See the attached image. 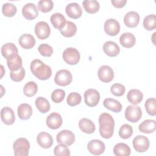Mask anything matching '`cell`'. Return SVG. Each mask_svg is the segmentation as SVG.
I'll return each mask as SVG.
<instances>
[{
  "label": "cell",
  "mask_w": 156,
  "mask_h": 156,
  "mask_svg": "<svg viewBox=\"0 0 156 156\" xmlns=\"http://www.w3.org/2000/svg\"><path fill=\"white\" fill-rule=\"evenodd\" d=\"M140 22V15L135 11H130L127 13L124 17L125 25L130 28L137 26Z\"/></svg>",
  "instance_id": "ffe728a7"
},
{
  "label": "cell",
  "mask_w": 156,
  "mask_h": 156,
  "mask_svg": "<svg viewBox=\"0 0 156 156\" xmlns=\"http://www.w3.org/2000/svg\"><path fill=\"white\" fill-rule=\"evenodd\" d=\"M65 92L62 89H56L51 94V99L55 103H60L63 101Z\"/></svg>",
  "instance_id": "ee69618b"
},
{
  "label": "cell",
  "mask_w": 156,
  "mask_h": 156,
  "mask_svg": "<svg viewBox=\"0 0 156 156\" xmlns=\"http://www.w3.org/2000/svg\"><path fill=\"white\" fill-rule=\"evenodd\" d=\"M23 16L28 20H33L38 15L36 5L33 3H27L22 9Z\"/></svg>",
  "instance_id": "9a60e30c"
},
{
  "label": "cell",
  "mask_w": 156,
  "mask_h": 156,
  "mask_svg": "<svg viewBox=\"0 0 156 156\" xmlns=\"http://www.w3.org/2000/svg\"><path fill=\"white\" fill-rule=\"evenodd\" d=\"M102 49L103 51L107 55L112 57L117 56L120 52L119 46L112 41H107L105 42Z\"/></svg>",
  "instance_id": "44dd1931"
},
{
  "label": "cell",
  "mask_w": 156,
  "mask_h": 156,
  "mask_svg": "<svg viewBox=\"0 0 156 156\" xmlns=\"http://www.w3.org/2000/svg\"><path fill=\"white\" fill-rule=\"evenodd\" d=\"M54 154L55 156H69L70 151L67 146L60 144L57 145L54 149Z\"/></svg>",
  "instance_id": "b9f144b4"
},
{
  "label": "cell",
  "mask_w": 156,
  "mask_h": 156,
  "mask_svg": "<svg viewBox=\"0 0 156 156\" xmlns=\"http://www.w3.org/2000/svg\"><path fill=\"white\" fill-rule=\"evenodd\" d=\"M64 61L68 65H75L77 64L80 58L79 51L74 48L65 49L62 54Z\"/></svg>",
  "instance_id": "277c9868"
},
{
  "label": "cell",
  "mask_w": 156,
  "mask_h": 156,
  "mask_svg": "<svg viewBox=\"0 0 156 156\" xmlns=\"http://www.w3.org/2000/svg\"><path fill=\"white\" fill-rule=\"evenodd\" d=\"M143 26L147 30H152L156 28V16L155 14L148 15L144 18Z\"/></svg>",
  "instance_id": "d590c367"
},
{
  "label": "cell",
  "mask_w": 156,
  "mask_h": 156,
  "mask_svg": "<svg viewBox=\"0 0 156 156\" xmlns=\"http://www.w3.org/2000/svg\"><path fill=\"white\" fill-rule=\"evenodd\" d=\"M61 34L65 37H72L76 34L77 26L71 21H66L65 26L60 30Z\"/></svg>",
  "instance_id": "f546056e"
},
{
  "label": "cell",
  "mask_w": 156,
  "mask_h": 156,
  "mask_svg": "<svg viewBox=\"0 0 156 156\" xmlns=\"http://www.w3.org/2000/svg\"><path fill=\"white\" fill-rule=\"evenodd\" d=\"M1 73H2V74H1V78L2 77V76H3V75H4V73H4L3 72V69H4V68H3V66L1 65Z\"/></svg>",
  "instance_id": "c3c4849f"
},
{
  "label": "cell",
  "mask_w": 156,
  "mask_h": 156,
  "mask_svg": "<svg viewBox=\"0 0 156 156\" xmlns=\"http://www.w3.org/2000/svg\"><path fill=\"white\" fill-rule=\"evenodd\" d=\"M15 156H27L30 149L29 141L25 138H19L13 144Z\"/></svg>",
  "instance_id": "3957f363"
},
{
  "label": "cell",
  "mask_w": 156,
  "mask_h": 156,
  "mask_svg": "<svg viewBox=\"0 0 156 156\" xmlns=\"http://www.w3.org/2000/svg\"><path fill=\"white\" fill-rule=\"evenodd\" d=\"M126 119L133 123L138 122L141 118L142 111L138 105H129L125 111Z\"/></svg>",
  "instance_id": "8992f818"
},
{
  "label": "cell",
  "mask_w": 156,
  "mask_h": 156,
  "mask_svg": "<svg viewBox=\"0 0 156 156\" xmlns=\"http://www.w3.org/2000/svg\"><path fill=\"white\" fill-rule=\"evenodd\" d=\"M50 20L54 27L59 30L65 26L66 23L65 16L60 13H55L52 14Z\"/></svg>",
  "instance_id": "4316f807"
},
{
  "label": "cell",
  "mask_w": 156,
  "mask_h": 156,
  "mask_svg": "<svg viewBox=\"0 0 156 156\" xmlns=\"http://www.w3.org/2000/svg\"><path fill=\"white\" fill-rule=\"evenodd\" d=\"M104 106L115 113H119L122 110V104L117 100L113 98H106L103 102Z\"/></svg>",
  "instance_id": "484cf974"
},
{
  "label": "cell",
  "mask_w": 156,
  "mask_h": 156,
  "mask_svg": "<svg viewBox=\"0 0 156 156\" xmlns=\"http://www.w3.org/2000/svg\"><path fill=\"white\" fill-rule=\"evenodd\" d=\"M56 140L58 143L63 144L69 146L74 143L75 135L71 130H63L57 133Z\"/></svg>",
  "instance_id": "ba28073f"
},
{
  "label": "cell",
  "mask_w": 156,
  "mask_h": 156,
  "mask_svg": "<svg viewBox=\"0 0 156 156\" xmlns=\"http://www.w3.org/2000/svg\"><path fill=\"white\" fill-rule=\"evenodd\" d=\"M17 12L16 7L10 2L5 3L2 5V14L7 17H12Z\"/></svg>",
  "instance_id": "8d00e7d4"
},
{
  "label": "cell",
  "mask_w": 156,
  "mask_h": 156,
  "mask_svg": "<svg viewBox=\"0 0 156 156\" xmlns=\"http://www.w3.org/2000/svg\"><path fill=\"white\" fill-rule=\"evenodd\" d=\"M79 127L81 131L88 134L93 133L96 129L94 122L91 120L86 118L80 119L79 122Z\"/></svg>",
  "instance_id": "cb8c5ba5"
},
{
  "label": "cell",
  "mask_w": 156,
  "mask_h": 156,
  "mask_svg": "<svg viewBox=\"0 0 156 156\" xmlns=\"http://www.w3.org/2000/svg\"><path fill=\"white\" fill-rule=\"evenodd\" d=\"M125 91H126L125 87L122 84L119 83H114L111 86V88H110L111 93L113 95L118 97L122 96L124 94Z\"/></svg>",
  "instance_id": "7bdbcfd3"
},
{
  "label": "cell",
  "mask_w": 156,
  "mask_h": 156,
  "mask_svg": "<svg viewBox=\"0 0 156 156\" xmlns=\"http://www.w3.org/2000/svg\"><path fill=\"white\" fill-rule=\"evenodd\" d=\"M20 45L25 49L32 48L35 44V39L29 34H23L18 39Z\"/></svg>",
  "instance_id": "7402d4cb"
},
{
  "label": "cell",
  "mask_w": 156,
  "mask_h": 156,
  "mask_svg": "<svg viewBox=\"0 0 156 156\" xmlns=\"http://www.w3.org/2000/svg\"><path fill=\"white\" fill-rule=\"evenodd\" d=\"M145 109L146 112L151 116L156 115V100L155 98H149L147 99L144 104Z\"/></svg>",
  "instance_id": "f35d334b"
},
{
  "label": "cell",
  "mask_w": 156,
  "mask_h": 156,
  "mask_svg": "<svg viewBox=\"0 0 156 156\" xmlns=\"http://www.w3.org/2000/svg\"><path fill=\"white\" fill-rule=\"evenodd\" d=\"M99 79L104 83H108L114 78V72L113 69L108 65L101 66L98 71Z\"/></svg>",
  "instance_id": "8fae6325"
},
{
  "label": "cell",
  "mask_w": 156,
  "mask_h": 156,
  "mask_svg": "<svg viewBox=\"0 0 156 156\" xmlns=\"http://www.w3.org/2000/svg\"><path fill=\"white\" fill-rule=\"evenodd\" d=\"M38 91V86L35 82L30 81L26 83L23 88V93L27 97L34 96Z\"/></svg>",
  "instance_id": "e575fe53"
},
{
  "label": "cell",
  "mask_w": 156,
  "mask_h": 156,
  "mask_svg": "<svg viewBox=\"0 0 156 156\" xmlns=\"http://www.w3.org/2000/svg\"><path fill=\"white\" fill-rule=\"evenodd\" d=\"M35 33L39 39L44 40L49 37L51 28L46 22L39 21L35 24Z\"/></svg>",
  "instance_id": "30bf717a"
},
{
  "label": "cell",
  "mask_w": 156,
  "mask_h": 156,
  "mask_svg": "<svg viewBox=\"0 0 156 156\" xmlns=\"http://www.w3.org/2000/svg\"><path fill=\"white\" fill-rule=\"evenodd\" d=\"M112 4L116 8H122L125 6L127 0H112Z\"/></svg>",
  "instance_id": "7dc6e473"
},
{
  "label": "cell",
  "mask_w": 156,
  "mask_h": 156,
  "mask_svg": "<svg viewBox=\"0 0 156 156\" xmlns=\"http://www.w3.org/2000/svg\"><path fill=\"white\" fill-rule=\"evenodd\" d=\"M127 98L129 102L133 105H136L142 101L143 94L138 89H132L128 92Z\"/></svg>",
  "instance_id": "83f0119b"
},
{
  "label": "cell",
  "mask_w": 156,
  "mask_h": 156,
  "mask_svg": "<svg viewBox=\"0 0 156 156\" xmlns=\"http://www.w3.org/2000/svg\"><path fill=\"white\" fill-rule=\"evenodd\" d=\"M1 118L5 125H12L15 122V116L13 110L9 107H3L1 110Z\"/></svg>",
  "instance_id": "e0dca14e"
},
{
  "label": "cell",
  "mask_w": 156,
  "mask_h": 156,
  "mask_svg": "<svg viewBox=\"0 0 156 156\" xmlns=\"http://www.w3.org/2000/svg\"><path fill=\"white\" fill-rule=\"evenodd\" d=\"M104 29L107 35L110 36H116L120 31V24L117 20L110 18L105 21Z\"/></svg>",
  "instance_id": "4fadbf2b"
},
{
  "label": "cell",
  "mask_w": 156,
  "mask_h": 156,
  "mask_svg": "<svg viewBox=\"0 0 156 156\" xmlns=\"http://www.w3.org/2000/svg\"><path fill=\"white\" fill-rule=\"evenodd\" d=\"M132 144L136 152H144L149 149L150 142L146 136L143 135H137L133 138Z\"/></svg>",
  "instance_id": "9c48e42d"
},
{
  "label": "cell",
  "mask_w": 156,
  "mask_h": 156,
  "mask_svg": "<svg viewBox=\"0 0 156 156\" xmlns=\"http://www.w3.org/2000/svg\"><path fill=\"white\" fill-rule=\"evenodd\" d=\"M73 80V76L71 72L67 69L58 70L54 77L55 83L62 87H65L69 85Z\"/></svg>",
  "instance_id": "5b68a950"
},
{
  "label": "cell",
  "mask_w": 156,
  "mask_h": 156,
  "mask_svg": "<svg viewBox=\"0 0 156 156\" xmlns=\"http://www.w3.org/2000/svg\"><path fill=\"white\" fill-rule=\"evenodd\" d=\"M38 110L41 113H46L50 110V104L48 101L43 97H38L35 102Z\"/></svg>",
  "instance_id": "836d02e7"
},
{
  "label": "cell",
  "mask_w": 156,
  "mask_h": 156,
  "mask_svg": "<svg viewBox=\"0 0 156 156\" xmlns=\"http://www.w3.org/2000/svg\"><path fill=\"white\" fill-rule=\"evenodd\" d=\"M156 122L154 119H146L138 126L139 130L144 133H153L155 130Z\"/></svg>",
  "instance_id": "f1b7e54d"
},
{
  "label": "cell",
  "mask_w": 156,
  "mask_h": 156,
  "mask_svg": "<svg viewBox=\"0 0 156 156\" xmlns=\"http://www.w3.org/2000/svg\"><path fill=\"white\" fill-rule=\"evenodd\" d=\"M100 100V94L96 89H88L84 93V101L88 107L96 106Z\"/></svg>",
  "instance_id": "52a82bcc"
},
{
  "label": "cell",
  "mask_w": 156,
  "mask_h": 156,
  "mask_svg": "<svg viewBox=\"0 0 156 156\" xmlns=\"http://www.w3.org/2000/svg\"><path fill=\"white\" fill-rule=\"evenodd\" d=\"M30 69L32 74L40 80H48L52 75L51 67L39 59H35L32 61Z\"/></svg>",
  "instance_id": "7a4b0ae2"
},
{
  "label": "cell",
  "mask_w": 156,
  "mask_h": 156,
  "mask_svg": "<svg viewBox=\"0 0 156 156\" xmlns=\"http://www.w3.org/2000/svg\"><path fill=\"white\" fill-rule=\"evenodd\" d=\"M38 51L44 57H51L53 53V48L46 43L41 44L38 48Z\"/></svg>",
  "instance_id": "bcb514c9"
},
{
  "label": "cell",
  "mask_w": 156,
  "mask_h": 156,
  "mask_svg": "<svg viewBox=\"0 0 156 156\" xmlns=\"http://www.w3.org/2000/svg\"><path fill=\"white\" fill-rule=\"evenodd\" d=\"M17 112L21 119L27 120L29 119L32 115V108L30 105L27 103H23L18 107Z\"/></svg>",
  "instance_id": "603a6c76"
},
{
  "label": "cell",
  "mask_w": 156,
  "mask_h": 156,
  "mask_svg": "<svg viewBox=\"0 0 156 156\" xmlns=\"http://www.w3.org/2000/svg\"><path fill=\"white\" fill-rule=\"evenodd\" d=\"M46 122L49 129L55 130L61 127L63 122L62 117L59 113L53 112L47 116Z\"/></svg>",
  "instance_id": "5bb4252c"
},
{
  "label": "cell",
  "mask_w": 156,
  "mask_h": 156,
  "mask_svg": "<svg viewBox=\"0 0 156 156\" xmlns=\"http://www.w3.org/2000/svg\"><path fill=\"white\" fill-rule=\"evenodd\" d=\"M87 149L91 154L99 155L104 152L105 146V144L99 140H92L88 142Z\"/></svg>",
  "instance_id": "7c38bea8"
},
{
  "label": "cell",
  "mask_w": 156,
  "mask_h": 156,
  "mask_svg": "<svg viewBox=\"0 0 156 156\" xmlns=\"http://www.w3.org/2000/svg\"><path fill=\"white\" fill-rule=\"evenodd\" d=\"M99 133L105 139L110 138L114 133L115 121L111 115L108 113H102L99 117Z\"/></svg>",
  "instance_id": "6da1fadb"
},
{
  "label": "cell",
  "mask_w": 156,
  "mask_h": 156,
  "mask_svg": "<svg viewBox=\"0 0 156 156\" xmlns=\"http://www.w3.org/2000/svg\"><path fill=\"white\" fill-rule=\"evenodd\" d=\"M136 38L133 34L130 32L123 33L119 37L120 44L126 48H130L135 44Z\"/></svg>",
  "instance_id": "d4e9b609"
},
{
  "label": "cell",
  "mask_w": 156,
  "mask_h": 156,
  "mask_svg": "<svg viewBox=\"0 0 156 156\" xmlns=\"http://www.w3.org/2000/svg\"><path fill=\"white\" fill-rule=\"evenodd\" d=\"M65 11L67 15L73 19H77L82 16V10L79 4L72 2L68 4L65 8Z\"/></svg>",
  "instance_id": "d6986e66"
},
{
  "label": "cell",
  "mask_w": 156,
  "mask_h": 156,
  "mask_svg": "<svg viewBox=\"0 0 156 156\" xmlns=\"http://www.w3.org/2000/svg\"><path fill=\"white\" fill-rule=\"evenodd\" d=\"M82 5L84 10L88 13H95L98 12L100 8L99 2L95 0L88 1L85 0L82 2Z\"/></svg>",
  "instance_id": "d6a6232c"
},
{
  "label": "cell",
  "mask_w": 156,
  "mask_h": 156,
  "mask_svg": "<svg viewBox=\"0 0 156 156\" xmlns=\"http://www.w3.org/2000/svg\"><path fill=\"white\" fill-rule=\"evenodd\" d=\"M113 153L116 156H129L130 155L131 150L130 147L125 143H117L113 147Z\"/></svg>",
  "instance_id": "4dcf8cb0"
},
{
  "label": "cell",
  "mask_w": 156,
  "mask_h": 156,
  "mask_svg": "<svg viewBox=\"0 0 156 156\" xmlns=\"http://www.w3.org/2000/svg\"><path fill=\"white\" fill-rule=\"evenodd\" d=\"M37 141L38 145L44 149L50 148L53 144L52 136L45 132H41L37 135Z\"/></svg>",
  "instance_id": "2e32d148"
},
{
  "label": "cell",
  "mask_w": 156,
  "mask_h": 156,
  "mask_svg": "<svg viewBox=\"0 0 156 156\" xmlns=\"http://www.w3.org/2000/svg\"><path fill=\"white\" fill-rule=\"evenodd\" d=\"M54 7V3L51 0H41L38 2V9L43 13L51 11Z\"/></svg>",
  "instance_id": "60d3db41"
},
{
  "label": "cell",
  "mask_w": 156,
  "mask_h": 156,
  "mask_svg": "<svg viewBox=\"0 0 156 156\" xmlns=\"http://www.w3.org/2000/svg\"><path fill=\"white\" fill-rule=\"evenodd\" d=\"M82 97L80 94L76 92H73L68 94L66 99V102L71 107L76 106L81 102Z\"/></svg>",
  "instance_id": "ab89813d"
},
{
  "label": "cell",
  "mask_w": 156,
  "mask_h": 156,
  "mask_svg": "<svg viewBox=\"0 0 156 156\" xmlns=\"http://www.w3.org/2000/svg\"><path fill=\"white\" fill-rule=\"evenodd\" d=\"M2 55L7 59L13 57L18 55V50L16 45L12 43H7L1 47Z\"/></svg>",
  "instance_id": "ac0fdd59"
},
{
  "label": "cell",
  "mask_w": 156,
  "mask_h": 156,
  "mask_svg": "<svg viewBox=\"0 0 156 156\" xmlns=\"http://www.w3.org/2000/svg\"><path fill=\"white\" fill-rule=\"evenodd\" d=\"M119 136L122 139H128L133 135V128L127 124L122 125L119 130Z\"/></svg>",
  "instance_id": "74e56055"
},
{
  "label": "cell",
  "mask_w": 156,
  "mask_h": 156,
  "mask_svg": "<svg viewBox=\"0 0 156 156\" xmlns=\"http://www.w3.org/2000/svg\"><path fill=\"white\" fill-rule=\"evenodd\" d=\"M7 64L11 71H18L23 65L21 57L18 54L17 55L12 57L7 60Z\"/></svg>",
  "instance_id": "1f68e13d"
},
{
  "label": "cell",
  "mask_w": 156,
  "mask_h": 156,
  "mask_svg": "<svg viewBox=\"0 0 156 156\" xmlns=\"http://www.w3.org/2000/svg\"><path fill=\"white\" fill-rule=\"evenodd\" d=\"M25 70L23 67H21L17 71H10V79L14 82H20L23 80L25 77Z\"/></svg>",
  "instance_id": "f6af8a7d"
}]
</instances>
